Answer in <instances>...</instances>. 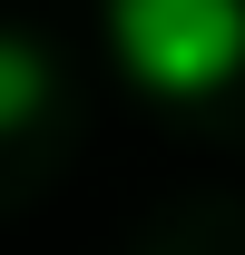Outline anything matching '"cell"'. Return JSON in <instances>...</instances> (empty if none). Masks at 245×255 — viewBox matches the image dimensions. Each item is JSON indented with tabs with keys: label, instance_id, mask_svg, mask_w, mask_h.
Listing matches in <instances>:
<instances>
[{
	"label": "cell",
	"instance_id": "6da1fadb",
	"mask_svg": "<svg viewBox=\"0 0 245 255\" xmlns=\"http://www.w3.org/2000/svg\"><path fill=\"white\" fill-rule=\"evenodd\" d=\"M108 49L137 89L206 98L245 69V0H108Z\"/></svg>",
	"mask_w": 245,
	"mask_h": 255
},
{
	"label": "cell",
	"instance_id": "7a4b0ae2",
	"mask_svg": "<svg viewBox=\"0 0 245 255\" xmlns=\"http://www.w3.org/2000/svg\"><path fill=\"white\" fill-rule=\"evenodd\" d=\"M39 108H49V49L20 39V30H0V137L30 128Z\"/></svg>",
	"mask_w": 245,
	"mask_h": 255
}]
</instances>
